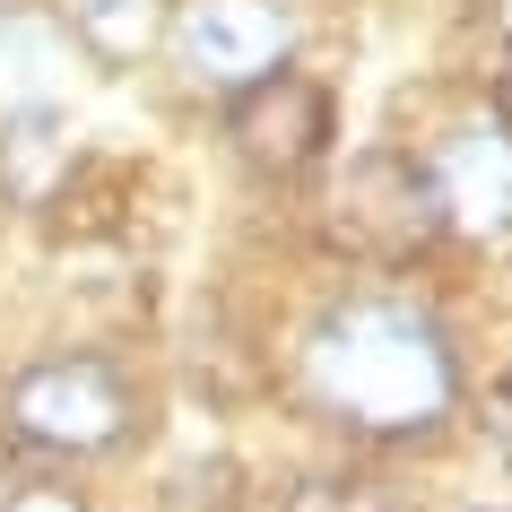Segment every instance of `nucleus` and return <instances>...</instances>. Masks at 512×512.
<instances>
[{
  "label": "nucleus",
  "instance_id": "nucleus-1",
  "mask_svg": "<svg viewBox=\"0 0 512 512\" xmlns=\"http://www.w3.org/2000/svg\"><path fill=\"white\" fill-rule=\"evenodd\" d=\"M304 382L339 426L382 434V443L434 434L460 408V356L443 322L400 296H356L322 313L313 348H304Z\"/></svg>",
  "mask_w": 512,
  "mask_h": 512
},
{
  "label": "nucleus",
  "instance_id": "nucleus-3",
  "mask_svg": "<svg viewBox=\"0 0 512 512\" xmlns=\"http://www.w3.org/2000/svg\"><path fill=\"white\" fill-rule=\"evenodd\" d=\"M0 408H9L18 443L61 452V460H96L113 443H131V426H139V391L105 356H35Z\"/></svg>",
  "mask_w": 512,
  "mask_h": 512
},
{
  "label": "nucleus",
  "instance_id": "nucleus-8",
  "mask_svg": "<svg viewBox=\"0 0 512 512\" xmlns=\"http://www.w3.org/2000/svg\"><path fill=\"white\" fill-rule=\"evenodd\" d=\"M61 18H70V35H79L96 61H139L165 44V0H61Z\"/></svg>",
  "mask_w": 512,
  "mask_h": 512
},
{
  "label": "nucleus",
  "instance_id": "nucleus-7",
  "mask_svg": "<svg viewBox=\"0 0 512 512\" xmlns=\"http://www.w3.org/2000/svg\"><path fill=\"white\" fill-rule=\"evenodd\" d=\"M70 174H79V148H70V122H61L53 105L0 113V191H9L18 209H44Z\"/></svg>",
  "mask_w": 512,
  "mask_h": 512
},
{
  "label": "nucleus",
  "instance_id": "nucleus-6",
  "mask_svg": "<svg viewBox=\"0 0 512 512\" xmlns=\"http://www.w3.org/2000/svg\"><path fill=\"white\" fill-rule=\"evenodd\" d=\"M165 35H174V61L191 70V87H217V96H235L287 61L278 0H183V18H165Z\"/></svg>",
  "mask_w": 512,
  "mask_h": 512
},
{
  "label": "nucleus",
  "instance_id": "nucleus-10",
  "mask_svg": "<svg viewBox=\"0 0 512 512\" xmlns=\"http://www.w3.org/2000/svg\"><path fill=\"white\" fill-rule=\"evenodd\" d=\"M478 426H486V443H495V460L512 469V374L486 391V417H478Z\"/></svg>",
  "mask_w": 512,
  "mask_h": 512
},
{
  "label": "nucleus",
  "instance_id": "nucleus-11",
  "mask_svg": "<svg viewBox=\"0 0 512 512\" xmlns=\"http://www.w3.org/2000/svg\"><path fill=\"white\" fill-rule=\"evenodd\" d=\"M0 512H87V504H79V495H61V486H18Z\"/></svg>",
  "mask_w": 512,
  "mask_h": 512
},
{
  "label": "nucleus",
  "instance_id": "nucleus-5",
  "mask_svg": "<svg viewBox=\"0 0 512 512\" xmlns=\"http://www.w3.org/2000/svg\"><path fill=\"white\" fill-rule=\"evenodd\" d=\"M426 183H434V209H443V235L504 243L512 235V122L504 113L452 122L426 157Z\"/></svg>",
  "mask_w": 512,
  "mask_h": 512
},
{
  "label": "nucleus",
  "instance_id": "nucleus-9",
  "mask_svg": "<svg viewBox=\"0 0 512 512\" xmlns=\"http://www.w3.org/2000/svg\"><path fill=\"white\" fill-rule=\"evenodd\" d=\"M287 512H408V504L382 478H304L287 495Z\"/></svg>",
  "mask_w": 512,
  "mask_h": 512
},
{
  "label": "nucleus",
  "instance_id": "nucleus-2",
  "mask_svg": "<svg viewBox=\"0 0 512 512\" xmlns=\"http://www.w3.org/2000/svg\"><path fill=\"white\" fill-rule=\"evenodd\" d=\"M322 243L365 261V270H408L417 252H434L443 243V209H434L426 157H400V148L348 157L322 191Z\"/></svg>",
  "mask_w": 512,
  "mask_h": 512
},
{
  "label": "nucleus",
  "instance_id": "nucleus-4",
  "mask_svg": "<svg viewBox=\"0 0 512 512\" xmlns=\"http://www.w3.org/2000/svg\"><path fill=\"white\" fill-rule=\"evenodd\" d=\"M226 139H235V157L252 174H270V183H296L313 165L330 157V139H339V113H330V87L296 61H278L261 70L252 87L226 96Z\"/></svg>",
  "mask_w": 512,
  "mask_h": 512
},
{
  "label": "nucleus",
  "instance_id": "nucleus-12",
  "mask_svg": "<svg viewBox=\"0 0 512 512\" xmlns=\"http://www.w3.org/2000/svg\"><path fill=\"white\" fill-rule=\"evenodd\" d=\"M504 27H512V9H504Z\"/></svg>",
  "mask_w": 512,
  "mask_h": 512
}]
</instances>
